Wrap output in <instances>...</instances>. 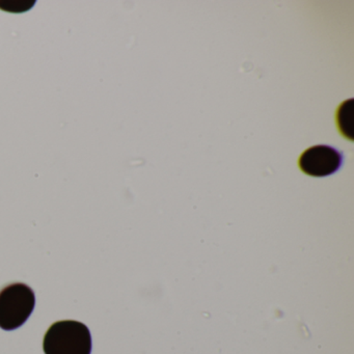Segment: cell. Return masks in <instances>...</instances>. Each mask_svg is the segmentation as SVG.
I'll use <instances>...</instances> for the list:
<instances>
[{"label":"cell","instance_id":"obj_1","mask_svg":"<svg viewBox=\"0 0 354 354\" xmlns=\"http://www.w3.org/2000/svg\"><path fill=\"white\" fill-rule=\"evenodd\" d=\"M45 354H91L92 337L77 321H59L49 327L43 341Z\"/></svg>","mask_w":354,"mask_h":354},{"label":"cell","instance_id":"obj_3","mask_svg":"<svg viewBox=\"0 0 354 354\" xmlns=\"http://www.w3.org/2000/svg\"><path fill=\"white\" fill-rule=\"evenodd\" d=\"M343 162V152L328 145H318L300 155L298 167L306 175L322 178L339 171Z\"/></svg>","mask_w":354,"mask_h":354},{"label":"cell","instance_id":"obj_2","mask_svg":"<svg viewBox=\"0 0 354 354\" xmlns=\"http://www.w3.org/2000/svg\"><path fill=\"white\" fill-rule=\"evenodd\" d=\"M36 304L32 288L24 283H13L0 291V327L14 330L26 322Z\"/></svg>","mask_w":354,"mask_h":354}]
</instances>
